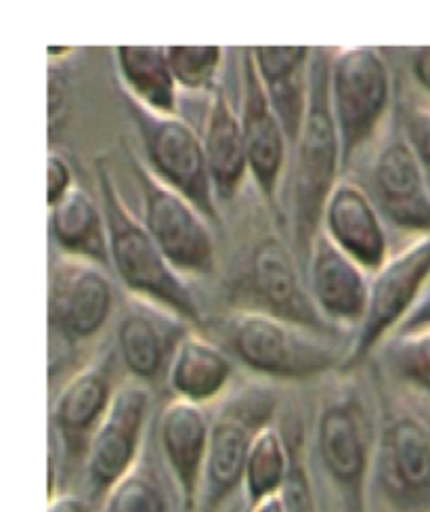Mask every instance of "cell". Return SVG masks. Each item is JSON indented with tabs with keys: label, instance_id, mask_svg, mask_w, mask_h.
I'll return each mask as SVG.
<instances>
[{
	"label": "cell",
	"instance_id": "1",
	"mask_svg": "<svg viewBox=\"0 0 430 512\" xmlns=\"http://www.w3.org/2000/svg\"><path fill=\"white\" fill-rule=\"evenodd\" d=\"M330 59V49H313L309 108L294 145L292 242L305 263L321 231L326 204L344 173L340 137L330 105Z\"/></svg>",
	"mask_w": 430,
	"mask_h": 512
},
{
	"label": "cell",
	"instance_id": "2",
	"mask_svg": "<svg viewBox=\"0 0 430 512\" xmlns=\"http://www.w3.org/2000/svg\"><path fill=\"white\" fill-rule=\"evenodd\" d=\"M97 185L110 238V259L122 286L131 296L154 303L191 326L202 324V311L187 280L168 263L152 233L126 206L105 160H97Z\"/></svg>",
	"mask_w": 430,
	"mask_h": 512
},
{
	"label": "cell",
	"instance_id": "3",
	"mask_svg": "<svg viewBox=\"0 0 430 512\" xmlns=\"http://www.w3.org/2000/svg\"><path fill=\"white\" fill-rule=\"evenodd\" d=\"M217 332L221 347L231 357L265 378H315L336 368L340 361L332 334L263 311L235 309L221 319Z\"/></svg>",
	"mask_w": 430,
	"mask_h": 512
},
{
	"label": "cell",
	"instance_id": "4",
	"mask_svg": "<svg viewBox=\"0 0 430 512\" xmlns=\"http://www.w3.org/2000/svg\"><path fill=\"white\" fill-rule=\"evenodd\" d=\"M393 99L389 63L376 47H342L330 59V105L340 137L342 170L382 131Z\"/></svg>",
	"mask_w": 430,
	"mask_h": 512
},
{
	"label": "cell",
	"instance_id": "5",
	"mask_svg": "<svg viewBox=\"0 0 430 512\" xmlns=\"http://www.w3.org/2000/svg\"><path fill=\"white\" fill-rule=\"evenodd\" d=\"M277 395L263 382L242 384L229 391L210 424L208 458L202 483V502L208 510L242 487L250 447L265 426L273 424Z\"/></svg>",
	"mask_w": 430,
	"mask_h": 512
},
{
	"label": "cell",
	"instance_id": "6",
	"mask_svg": "<svg viewBox=\"0 0 430 512\" xmlns=\"http://www.w3.org/2000/svg\"><path fill=\"white\" fill-rule=\"evenodd\" d=\"M315 439L326 475L361 510L378 433L355 382H340L321 401Z\"/></svg>",
	"mask_w": 430,
	"mask_h": 512
},
{
	"label": "cell",
	"instance_id": "7",
	"mask_svg": "<svg viewBox=\"0 0 430 512\" xmlns=\"http://www.w3.org/2000/svg\"><path fill=\"white\" fill-rule=\"evenodd\" d=\"M126 108L141 137L145 166L164 185L179 191L208 221L219 219L202 135L185 118L164 116L126 97Z\"/></svg>",
	"mask_w": 430,
	"mask_h": 512
},
{
	"label": "cell",
	"instance_id": "8",
	"mask_svg": "<svg viewBox=\"0 0 430 512\" xmlns=\"http://www.w3.org/2000/svg\"><path fill=\"white\" fill-rule=\"evenodd\" d=\"M133 175L141 185L143 225L152 233L168 263L179 275L206 277L217 267V244L208 219L179 191L158 181L139 158L128 154Z\"/></svg>",
	"mask_w": 430,
	"mask_h": 512
},
{
	"label": "cell",
	"instance_id": "9",
	"mask_svg": "<svg viewBox=\"0 0 430 512\" xmlns=\"http://www.w3.org/2000/svg\"><path fill=\"white\" fill-rule=\"evenodd\" d=\"M49 336L63 349H78L107 326L114 313V284L105 267L55 254L49 263Z\"/></svg>",
	"mask_w": 430,
	"mask_h": 512
},
{
	"label": "cell",
	"instance_id": "10",
	"mask_svg": "<svg viewBox=\"0 0 430 512\" xmlns=\"http://www.w3.org/2000/svg\"><path fill=\"white\" fill-rule=\"evenodd\" d=\"M430 280V233L393 252L370 280V305L342 366L355 368L389 340Z\"/></svg>",
	"mask_w": 430,
	"mask_h": 512
},
{
	"label": "cell",
	"instance_id": "11",
	"mask_svg": "<svg viewBox=\"0 0 430 512\" xmlns=\"http://www.w3.org/2000/svg\"><path fill=\"white\" fill-rule=\"evenodd\" d=\"M374 479L395 512H430V424L407 408L386 414L374 452Z\"/></svg>",
	"mask_w": 430,
	"mask_h": 512
},
{
	"label": "cell",
	"instance_id": "12",
	"mask_svg": "<svg viewBox=\"0 0 430 512\" xmlns=\"http://www.w3.org/2000/svg\"><path fill=\"white\" fill-rule=\"evenodd\" d=\"M152 391L149 384L135 378L120 382L118 393L107 410L97 433L84 456L86 481L95 498L105 494L141 460L145 452V435Z\"/></svg>",
	"mask_w": 430,
	"mask_h": 512
},
{
	"label": "cell",
	"instance_id": "13",
	"mask_svg": "<svg viewBox=\"0 0 430 512\" xmlns=\"http://www.w3.org/2000/svg\"><path fill=\"white\" fill-rule=\"evenodd\" d=\"M372 200L380 215L403 233L422 238L430 233V187L424 170L407 143L401 124L378 145L372 170Z\"/></svg>",
	"mask_w": 430,
	"mask_h": 512
},
{
	"label": "cell",
	"instance_id": "14",
	"mask_svg": "<svg viewBox=\"0 0 430 512\" xmlns=\"http://www.w3.org/2000/svg\"><path fill=\"white\" fill-rule=\"evenodd\" d=\"M244 290L252 301L244 309L263 311L317 332H336L317 311L309 286L300 277L294 254L282 240L265 238L252 248Z\"/></svg>",
	"mask_w": 430,
	"mask_h": 512
},
{
	"label": "cell",
	"instance_id": "15",
	"mask_svg": "<svg viewBox=\"0 0 430 512\" xmlns=\"http://www.w3.org/2000/svg\"><path fill=\"white\" fill-rule=\"evenodd\" d=\"M114 351H103L63 384L51 408L53 435L70 456H86L89 443L118 393Z\"/></svg>",
	"mask_w": 430,
	"mask_h": 512
},
{
	"label": "cell",
	"instance_id": "16",
	"mask_svg": "<svg viewBox=\"0 0 430 512\" xmlns=\"http://www.w3.org/2000/svg\"><path fill=\"white\" fill-rule=\"evenodd\" d=\"M372 275L344 254L324 231L307 261V286L321 317L336 330H359L370 305Z\"/></svg>",
	"mask_w": 430,
	"mask_h": 512
},
{
	"label": "cell",
	"instance_id": "17",
	"mask_svg": "<svg viewBox=\"0 0 430 512\" xmlns=\"http://www.w3.org/2000/svg\"><path fill=\"white\" fill-rule=\"evenodd\" d=\"M242 128L248 147L250 177L261 196L277 206L288 158V137L256 72L250 49L242 53Z\"/></svg>",
	"mask_w": 430,
	"mask_h": 512
},
{
	"label": "cell",
	"instance_id": "18",
	"mask_svg": "<svg viewBox=\"0 0 430 512\" xmlns=\"http://www.w3.org/2000/svg\"><path fill=\"white\" fill-rule=\"evenodd\" d=\"M193 330L185 319L131 296L120 315L116 343L122 366L139 382H156L168 372L181 340Z\"/></svg>",
	"mask_w": 430,
	"mask_h": 512
},
{
	"label": "cell",
	"instance_id": "19",
	"mask_svg": "<svg viewBox=\"0 0 430 512\" xmlns=\"http://www.w3.org/2000/svg\"><path fill=\"white\" fill-rule=\"evenodd\" d=\"M321 231L370 275L393 254L384 217L376 202L368 189L349 177H342L336 183L324 210Z\"/></svg>",
	"mask_w": 430,
	"mask_h": 512
},
{
	"label": "cell",
	"instance_id": "20",
	"mask_svg": "<svg viewBox=\"0 0 430 512\" xmlns=\"http://www.w3.org/2000/svg\"><path fill=\"white\" fill-rule=\"evenodd\" d=\"M210 424L212 418L208 416L204 405L175 397L164 405L160 416V450L187 510H193L202 500Z\"/></svg>",
	"mask_w": 430,
	"mask_h": 512
},
{
	"label": "cell",
	"instance_id": "21",
	"mask_svg": "<svg viewBox=\"0 0 430 512\" xmlns=\"http://www.w3.org/2000/svg\"><path fill=\"white\" fill-rule=\"evenodd\" d=\"M254 66L271 108L282 122L290 147L303 131L309 108V70L313 49L309 47H254Z\"/></svg>",
	"mask_w": 430,
	"mask_h": 512
},
{
	"label": "cell",
	"instance_id": "22",
	"mask_svg": "<svg viewBox=\"0 0 430 512\" xmlns=\"http://www.w3.org/2000/svg\"><path fill=\"white\" fill-rule=\"evenodd\" d=\"M233 374V357L217 340L191 330L170 359L166 384L175 399L206 408L229 393Z\"/></svg>",
	"mask_w": 430,
	"mask_h": 512
},
{
	"label": "cell",
	"instance_id": "23",
	"mask_svg": "<svg viewBox=\"0 0 430 512\" xmlns=\"http://www.w3.org/2000/svg\"><path fill=\"white\" fill-rule=\"evenodd\" d=\"M202 141L217 202H229L242 191L250 175V160L240 112H235L221 89L210 97Z\"/></svg>",
	"mask_w": 430,
	"mask_h": 512
},
{
	"label": "cell",
	"instance_id": "24",
	"mask_svg": "<svg viewBox=\"0 0 430 512\" xmlns=\"http://www.w3.org/2000/svg\"><path fill=\"white\" fill-rule=\"evenodd\" d=\"M49 231L61 254L105 269L112 267L103 208L86 189L76 185L66 198L49 208Z\"/></svg>",
	"mask_w": 430,
	"mask_h": 512
},
{
	"label": "cell",
	"instance_id": "25",
	"mask_svg": "<svg viewBox=\"0 0 430 512\" xmlns=\"http://www.w3.org/2000/svg\"><path fill=\"white\" fill-rule=\"evenodd\" d=\"M116 66L126 97L156 114H179L181 91L166 47H118Z\"/></svg>",
	"mask_w": 430,
	"mask_h": 512
},
{
	"label": "cell",
	"instance_id": "26",
	"mask_svg": "<svg viewBox=\"0 0 430 512\" xmlns=\"http://www.w3.org/2000/svg\"><path fill=\"white\" fill-rule=\"evenodd\" d=\"M288 466V439L275 424L265 426V429L256 435L244 468L242 489L250 508L267 498L279 496L288 477Z\"/></svg>",
	"mask_w": 430,
	"mask_h": 512
},
{
	"label": "cell",
	"instance_id": "27",
	"mask_svg": "<svg viewBox=\"0 0 430 512\" xmlns=\"http://www.w3.org/2000/svg\"><path fill=\"white\" fill-rule=\"evenodd\" d=\"M101 512H172L168 492L149 458L147 447L141 460L101 500Z\"/></svg>",
	"mask_w": 430,
	"mask_h": 512
},
{
	"label": "cell",
	"instance_id": "28",
	"mask_svg": "<svg viewBox=\"0 0 430 512\" xmlns=\"http://www.w3.org/2000/svg\"><path fill=\"white\" fill-rule=\"evenodd\" d=\"M384 359L407 387L430 397V328L391 336Z\"/></svg>",
	"mask_w": 430,
	"mask_h": 512
},
{
	"label": "cell",
	"instance_id": "29",
	"mask_svg": "<svg viewBox=\"0 0 430 512\" xmlns=\"http://www.w3.org/2000/svg\"><path fill=\"white\" fill-rule=\"evenodd\" d=\"M168 61L181 93L214 95L223 68L221 47H168Z\"/></svg>",
	"mask_w": 430,
	"mask_h": 512
},
{
	"label": "cell",
	"instance_id": "30",
	"mask_svg": "<svg viewBox=\"0 0 430 512\" xmlns=\"http://www.w3.org/2000/svg\"><path fill=\"white\" fill-rule=\"evenodd\" d=\"M288 439L290 447V466H288V477L286 483L279 492L286 512H317L315 494H313V483L307 471V460H305V447L300 431L294 429Z\"/></svg>",
	"mask_w": 430,
	"mask_h": 512
},
{
	"label": "cell",
	"instance_id": "31",
	"mask_svg": "<svg viewBox=\"0 0 430 512\" xmlns=\"http://www.w3.org/2000/svg\"><path fill=\"white\" fill-rule=\"evenodd\" d=\"M399 124L407 143L414 149L430 187V103L407 105Z\"/></svg>",
	"mask_w": 430,
	"mask_h": 512
},
{
	"label": "cell",
	"instance_id": "32",
	"mask_svg": "<svg viewBox=\"0 0 430 512\" xmlns=\"http://www.w3.org/2000/svg\"><path fill=\"white\" fill-rule=\"evenodd\" d=\"M76 187L72 168L66 156L59 154L57 149H49L47 156V204L55 206L59 200L66 198Z\"/></svg>",
	"mask_w": 430,
	"mask_h": 512
},
{
	"label": "cell",
	"instance_id": "33",
	"mask_svg": "<svg viewBox=\"0 0 430 512\" xmlns=\"http://www.w3.org/2000/svg\"><path fill=\"white\" fill-rule=\"evenodd\" d=\"M59 63L49 66V135L57 133L68 112V78Z\"/></svg>",
	"mask_w": 430,
	"mask_h": 512
},
{
	"label": "cell",
	"instance_id": "34",
	"mask_svg": "<svg viewBox=\"0 0 430 512\" xmlns=\"http://www.w3.org/2000/svg\"><path fill=\"white\" fill-rule=\"evenodd\" d=\"M422 328H430V280L422 290L418 303L412 307L410 313H407V317L399 324L395 334H405V332H414Z\"/></svg>",
	"mask_w": 430,
	"mask_h": 512
},
{
	"label": "cell",
	"instance_id": "35",
	"mask_svg": "<svg viewBox=\"0 0 430 512\" xmlns=\"http://www.w3.org/2000/svg\"><path fill=\"white\" fill-rule=\"evenodd\" d=\"M410 66H412V76L416 84L430 97V47L416 49Z\"/></svg>",
	"mask_w": 430,
	"mask_h": 512
},
{
	"label": "cell",
	"instance_id": "36",
	"mask_svg": "<svg viewBox=\"0 0 430 512\" xmlns=\"http://www.w3.org/2000/svg\"><path fill=\"white\" fill-rule=\"evenodd\" d=\"M47 512H91V504L76 494H57L49 500Z\"/></svg>",
	"mask_w": 430,
	"mask_h": 512
},
{
	"label": "cell",
	"instance_id": "37",
	"mask_svg": "<svg viewBox=\"0 0 430 512\" xmlns=\"http://www.w3.org/2000/svg\"><path fill=\"white\" fill-rule=\"evenodd\" d=\"M250 512H286V506H284L282 498L273 496V498H267L263 502H258L256 506H252Z\"/></svg>",
	"mask_w": 430,
	"mask_h": 512
}]
</instances>
